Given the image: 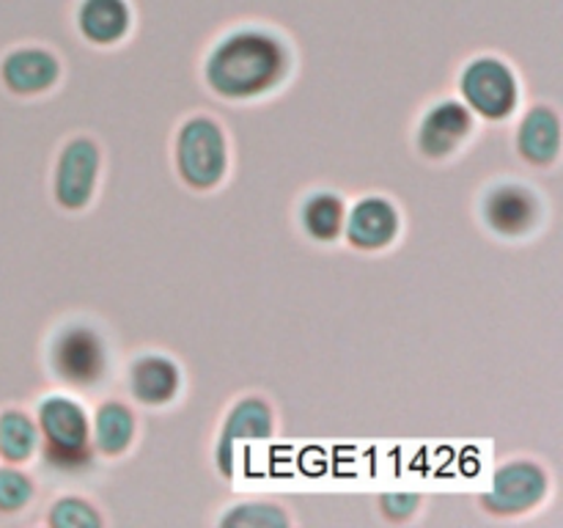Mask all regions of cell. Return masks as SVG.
<instances>
[{
	"label": "cell",
	"instance_id": "cell-1",
	"mask_svg": "<svg viewBox=\"0 0 563 528\" xmlns=\"http://www.w3.org/2000/svg\"><path fill=\"white\" fill-rule=\"evenodd\" d=\"M295 66L291 44L269 22H234L209 47L203 82L229 102H251L280 88Z\"/></svg>",
	"mask_w": 563,
	"mask_h": 528
},
{
	"label": "cell",
	"instance_id": "cell-2",
	"mask_svg": "<svg viewBox=\"0 0 563 528\" xmlns=\"http://www.w3.org/2000/svg\"><path fill=\"white\" fill-rule=\"evenodd\" d=\"M38 449L53 471L80 473L93 462L91 413L66 391L47 394L36 407Z\"/></svg>",
	"mask_w": 563,
	"mask_h": 528
},
{
	"label": "cell",
	"instance_id": "cell-3",
	"mask_svg": "<svg viewBox=\"0 0 563 528\" xmlns=\"http://www.w3.org/2000/svg\"><path fill=\"white\" fill-rule=\"evenodd\" d=\"M174 165L190 190H214L229 176L231 165L229 135L223 124L207 113L181 121L174 138Z\"/></svg>",
	"mask_w": 563,
	"mask_h": 528
},
{
	"label": "cell",
	"instance_id": "cell-4",
	"mask_svg": "<svg viewBox=\"0 0 563 528\" xmlns=\"http://www.w3.org/2000/svg\"><path fill=\"white\" fill-rule=\"evenodd\" d=\"M47 363L53 377L64 383L66 388L88 391L102 383L104 374H108V341L91 322L75 319V322L60 324L53 333Z\"/></svg>",
	"mask_w": 563,
	"mask_h": 528
},
{
	"label": "cell",
	"instance_id": "cell-5",
	"mask_svg": "<svg viewBox=\"0 0 563 528\" xmlns=\"http://www.w3.org/2000/svg\"><path fill=\"white\" fill-rule=\"evenodd\" d=\"M456 86H460V99L476 119L506 121L520 108V77L515 66L500 55H473L462 66Z\"/></svg>",
	"mask_w": 563,
	"mask_h": 528
},
{
	"label": "cell",
	"instance_id": "cell-6",
	"mask_svg": "<svg viewBox=\"0 0 563 528\" xmlns=\"http://www.w3.org/2000/svg\"><path fill=\"white\" fill-rule=\"evenodd\" d=\"M275 435V410L264 396L247 394L229 407L214 443V465L220 476L234 479L242 457L253 443H264Z\"/></svg>",
	"mask_w": 563,
	"mask_h": 528
},
{
	"label": "cell",
	"instance_id": "cell-7",
	"mask_svg": "<svg viewBox=\"0 0 563 528\" xmlns=\"http://www.w3.org/2000/svg\"><path fill=\"white\" fill-rule=\"evenodd\" d=\"M548 495V468L537 460H528V457H517V460H506L493 473V482H489V487L484 490L478 501H482L489 515L517 517L542 506Z\"/></svg>",
	"mask_w": 563,
	"mask_h": 528
},
{
	"label": "cell",
	"instance_id": "cell-8",
	"mask_svg": "<svg viewBox=\"0 0 563 528\" xmlns=\"http://www.w3.org/2000/svg\"><path fill=\"white\" fill-rule=\"evenodd\" d=\"M102 174V148L91 135H71L55 160L53 198L66 212H80L93 201Z\"/></svg>",
	"mask_w": 563,
	"mask_h": 528
},
{
	"label": "cell",
	"instance_id": "cell-9",
	"mask_svg": "<svg viewBox=\"0 0 563 528\" xmlns=\"http://www.w3.org/2000/svg\"><path fill=\"white\" fill-rule=\"evenodd\" d=\"M542 196L526 182L500 179L482 196V220L504 240H522L542 226Z\"/></svg>",
	"mask_w": 563,
	"mask_h": 528
},
{
	"label": "cell",
	"instance_id": "cell-10",
	"mask_svg": "<svg viewBox=\"0 0 563 528\" xmlns=\"http://www.w3.org/2000/svg\"><path fill=\"white\" fill-rule=\"evenodd\" d=\"M476 132V116L460 97H443L423 110L416 130V146L427 160H449Z\"/></svg>",
	"mask_w": 563,
	"mask_h": 528
},
{
	"label": "cell",
	"instance_id": "cell-11",
	"mask_svg": "<svg viewBox=\"0 0 563 528\" xmlns=\"http://www.w3.org/2000/svg\"><path fill=\"white\" fill-rule=\"evenodd\" d=\"M401 234V212L388 196H361L346 207L344 240L355 251L377 253L394 245Z\"/></svg>",
	"mask_w": 563,
	"mask_h": 528
},
{
	"label": "cell",
	"instance_id": "cell-12",
	"mask_svg": "<svg viewBox=\"0 0 563 528\" xmlns=\"http://www.w3.org/2000/svg\"><path fill=\"white\" fill-rule=\"evenodd\" d=\"M60 75H64V64L58 53L44 44H22L0 61V80L11 94H20V97L53 91Z\"/></svg>",
	"mask_w": 563,
	"mask_h": 528
},
{
	"label": "cell",
	"instance_id": "cell-13",
	"mask_svg": "<svg viewBox=\"0 0 563 528\" xmlns=\"http://www.w3.org/2000/svg\"><path fill=\"white\" fill-rule=\"evenodd\" d=\"M181 366L165 352H141L126 369L130 396L143 407H165L181 394Z\"/></svg>",
	"mask_w": 563,
	"mask_h": 528
},
{
	"label": "cell",
	"instance_id": "cell-14",
	"mask_svg": "<svg viewBox=\"0 0 563 528\" xmlns=\"http://www.w3.org/2000/svg\"><path fill=\"white\" fill-rule=\"evenodd\" d=\"M75 28L93 47H115L135 31V9L130 0H77Z\"/></svg>",
	"mask_w": 563,
	"mask_h": 528
},
{
	"label": "cell",
	"instance_id": "cell-15",
	"mask_svg": "<svg viewBox=\"0 0 563 528\" xmlns=\"http://www.w3.org/2000/svg\"><path fill=\"white\" fill-rule=\"evenodd\" d=\"M517 152L533 168H548L561 154V116L550 105H533L517 127Z\"/></svg>",
	"mask_w": 563,
	"mask_h": 528
},
{
	"label": "cell",
	"instance_id": "cell-16",
	"mask_svg": "<svg viewBox=\"0 0 563 528\" xmlns=\"http://www.w3.org/2000/svg\"><path fill=\"white\" fill-rule=\"evenodd\" d=\"M137 438V416L126 402L104 399L91 413V443L102 457H124Z\"/></svg>",
	"mask_w": 563,
	"mask_h": 528
},
{
	"label": "cell",
	"instance_id": "cell-17",
	"mask_svg": "<svg viewBox=\"0 0 563 528\" xmlns=\"http://www.w3.org/2000/svg\"><path fill=\"white\" fill-rule=\"evenodd\" d=\"M346 198L335 190H313L308 193L297 209V220L300 229L308 240L322 242H339L344 234V220H346Z\"/></svg>",
	"mask_w": 563,
	"mask_h": 528
},
{
	"label": "cell",
	"instance_id": "cell-18",
	"mask_svg": "<svg viewBox=\"0 0 563 528\" xmlns=\"http://www.w3.org/2000/svg\"><path fill=\"white\" fill-rule=\"evenodd\" d=\"M38 451L36 418L22 407H5L0 413V457L11 465H22Z\"/></svg>",
	"mask_w": 563,
	"mask_h": 528
},
{
	"label": "cell",
	"instance_id": "cell-19",
	"mask_svg": "<svg viewBox=\"0 0 563 528\" xmlns=\"http://www.w3.org/2000/svg\"><path fill=\"white\" fill-rule=\"evenodd\" d=\"M47 526L53 528H99L104 526L102 512L86 495H60L49 504Z\"/></svg>",
	"mask_w": 563,
	"mask_h": 528
},
{
	"label": "cell",
	"instance_id": "cell-20",
	"mask_svg": "<svg viewBox=\"0 0 563 528\" xmlns=\"http://www.w3.org/2000/svg\"><path fill=\"white\" fill-rule=\"evenodd\" d=\"M291 517L280 504H269V501H242V504L231 506L220 526H242V528H284L289 526Z\"/></svg>",
	"mask_w": 563,
	"mask_h": 528
},
{
	"label": "cell",
	"instance_id": "cell-21",
	"mask_svg": "<svg viewBox=\"0 0 563 528\" xmlns=\"http://www.w3.org/2000/svg\"><path fill=\"white\" fill-rule=\"evenodd\" d=\"M33 498H36V484L20 465L9 462L0 468V512L14 515L25 509Z\"/></svg>",
	"mask_w": 563,
	"mask_h": 528
},
{
	"label": "cell",
	"instance_id": "cell-22",
	"mask_svg": "<svg viewBox=\"0 0 563 528\" xmlns=\"http://www.w3.org/2000/svg\"><path fill=\"white\" fill-rule=\"evenodd\" d=\"M421 498L410 493H388L379 495V512L388 517L390 522H407L418 512Z\"/></svg>",
	"mask_w": 563,
	"mask_h": 528
}]
</instances>
